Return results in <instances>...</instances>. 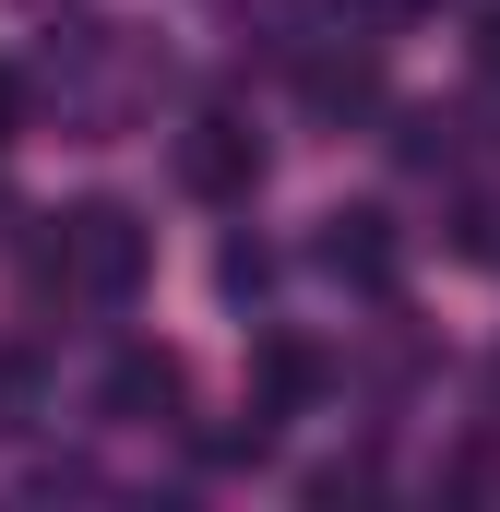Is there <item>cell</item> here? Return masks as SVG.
<instances>
[{
    "label": "cell",
    "instance_id": "3957f363",
    "mask_svg": "<svg viewBox=\"0 0 500 512\" xmlns=\"http://www.w3.org/2000/svg\"><path fill=\"white\" fill-rule=\"evenodd\" d=\"M96 405H108L120 429L179 417V358H167V346H120V358H108V382H96Z\"/></svg>",
    "mask_w": 500,
    "mask_h": 512
},
{
    "label": "cell",
    "instance_id": "5b68a950",
    "mask_svg": "<svg viewBox=\"0 0 500 512\" xmlns=\"http://www.w3.org/2000/svg\"><path fill=\"white\" fill-rule=\"evenodd\" d=\"M250 393H262L274 417H298V405L322 393V346H310V334H262V358H250Z\"/></svg>",
    "mask_w": 500,
    "mask_h": 512
},
{
    "label": "cell",
    "instance_id": "8fae6325",
    "mask_svg": "<svg viewBox=\"0 0 500 512\" xmlns=\"http://www.w3.org/2000/svg\"><path fill=\"white\" fill-rule=\"evenodd\" d=\"M477 60H489V72H500V12H489V24H477Z\"/></svg>",
    "mask_w": 500,
    "mask_h": 512
},
{
    "label": "cell",
    "instance_id": "30bf717a",
    "mask_svg": "<svg viewBox=\"0 0 500 512\" xmlns=\"http://www.w3.org/2000/svg\"><path fill=\"white\" fill-rule=\"evenodd\" d=\"M12 131H24V84L0 72V143H12Z\"/></svg>",
    "mask_w": 500,
    "mask_h": 512
},
{
    "label": "cell",
    "instance_id": "52a82bcc",
    "mask_svg": "<svg viewBox=\"0 0 500 512\" xmlns=\"http://www.w3.org/2000/svg\"><path fill=\"white\" fill-rule=\"evenodd\" d=\"M36 417H48V370L24 346H0V429H36Z\"/></svg>",
    "mask_w": 500,
    "mask_h": 512
},
{
    "label": "cell",
    "instance_id": "277c9868",
    "mask_svg": "<svg viewBox=\"0 0 500 512\" xmlns=\"http://www.w3.org/2000/svg\"><path fill=\"white\" fill-rule=\"evenodd\" d=\"M322 262H334V274H346V286H393V215H370V203H358V215H322Z\"/></svg>",
    "mask_w": 500,
    "mask_h": 512
},
{
    "label": "cell",
    "instance_id": "ba28073f",
    "mask_svg": "<svg viewBox=\"0 0 500 512\" xmlns=\"http://www.w3.org/2000/svg\"><path fill=\"white\" fill-rule=\"evenodd\" d=\"M215 274H227L239 298H262V286H274V251H262V239H227V262H215Z\"/></svg>",
    "mask_w": 500,
    "mask_h": 512
},
{
    "label": "cell",
    "instance_id": "8992f818",
    "mask_svg": "<svg viewBox=\"0 0 500 512\" xmlns=\"http://www.w3.org/2000/svg\"><path fill=\"white\" fill-rule=\"evenodd\" d=\"M310 108H322V120H358V108H381L370 48H346V60H310Z\"/></svg>",
    "mask_w": 500,
    "mask_h": 512
},
{
    "label": "cell",
    "instance_id": "9c48e42d",
    "mask_svg": "<svg viewBox=\"0 0 500 512\" xmlns=\"http://www.w3.org/2000/svg\"><path fill=\"white\" fill-rule=\"evenodd\" d=\"M346 12H370V24H417V12H441V0H346Z\"/></svg>",
    "mask_w": 500,
    "mask_h": 512
},
{
    "label": "cell",
    "instance_id": "7a4b0ae2",
    "mask_svg": "<svg viewBox=\"0 0 500 512\" xmlns=\"http://www.w3.org/2000/svg\"><path fill=\"white\" fill-rule=\"evenodd\" d=\"M250 179H262V143L239 120H191L179 131V191H203V203H250Z\"/></svg>",
    "mask_w": 500,
    "mask_h": 512
},
{
    "label": "cell",
    "instance_id": "6da1fadb",
    "mask_svg": "<svg viewBox=\"0 0 500 512\" xmlns=\"http://www.w3.org/2000/svg\"><path fill=\"white\" fill-rule=\"evenodd\" d=\"M143 274H155V227H143L131 203H72V215L48 227V286L84 298V310H120Z\"/></svg>",
    "mask_w": 500,
    "mask_h": 512
}]
</instances>
